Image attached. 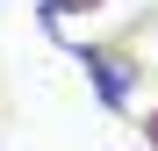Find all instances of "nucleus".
<instances>
[{"label": "nucleus", "mask_w": 158, "mask_h": 151, "mask_svg": "<svg viewBox=\"0 0 158 151\" xmlns=\"http://www.w3.org/2000/svg\"><path fill=\"white\" fill-rule=\"evenodd\" d=\"M151 137H158V122H151Z\"/></svg>", "instance_id": "obj_2"}, {"label": "nucleus", "mask_w": 158, "mask_h": 151, "mask_svg": "<svg viewBox=\"0 0 158 151\" xmlns=\"http://www.w3.org/2000/svg\"><path fill=\"white\" fill-rule=\"evenodd\" d=\"M79 65H86L101 108H129V86H137V65L129 58H115V50H79Z\"/></svg>", "instance_id": "obj_1"}]
</instances>
